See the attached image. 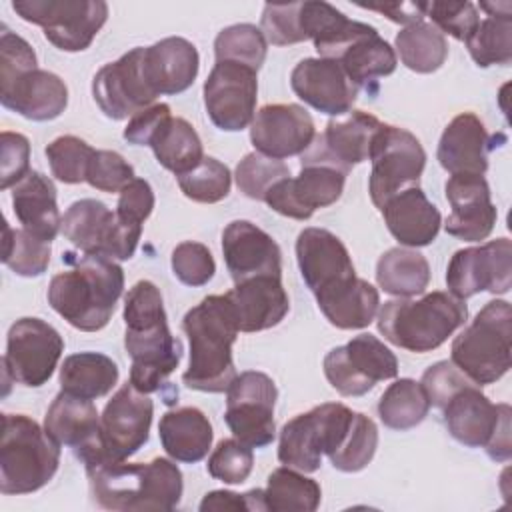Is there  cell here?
Here are the masks:
<instances>
[{
    "mask_svg": "<svg viewBox=\"0 0 512 512\" xmlns=\"http://www.w3.org/2000/svg\"><path fill=\"white\" fill-rule=\"evenodd\" d=\"M376 282L386 294L412 298L428 288L430 264L418 250L396 246L378 258Z\"/></svg>",
    "mask_w": 512,
    "mask_h": 512,
    "instance_id": "8d00e7d4",
    "label": "cell"
},
{
    "mask_svg": "<svg viewBox=\"0 0 512 512\" xmlns=\"http://www.w3.org/2000/svg\"><path fill=\"white\" fill-rule=\"evenodd\" d=\"M222 254L234 284L256 276H282L280 246L248 220H232L224 228Z\"/></svg>",
    "mask_w": 512,
    "mask_h": 512,
    "instance_id": "d4e9b609",
    "label": "cell"
},
{
    "mask_svg": "<svg viewBox=\"0 0 512 512\" xmlns=\"http://www.w3.org/2000/svg\"><path fill=\"white\" fill-rule=\"evenodd\" d=\"M424 16H428L442 34H450L452 38L466 42L468 36L474 32V28L480 22L478 8L464 0V2H420Z\"/></svg>",
    "mask_w": 512,
    "mask_h": 512,
    "instance_id": "816d5d0a",
    "label": "cell"
},
{
    "mask_svg": "<svg viewBox=\"0 0 512 512\" xmlns=\"http://www.w3.org/2000/svg\"><path fill=\"white\" fill-rule=\"evenodd\" d=\"M450 294L466 300L482 290L506 294L512 286V244L508 238H496L482 246H470L454 252L446 268Z\"/></svg>",
    "mask_w": 512,
    "mask_h": 512,
    "instance_id": "e0dca14e",
    "label": "cell"
},
{
    "mask_svg": "<svg viewBox=\"0 0 512 512\" xmlns=\"http://www.w3.org/2000/svg\"><path fill=\"white\" fill-rule=\"evenodd\" d=\"M12 208L22 228L46 242H52L62 228L54 182L36 170L12 186Z\"/></svg>",
    "mask_w": 512,
    "mask_h": 512,
    "instance_id": "d6a6232c",
    "label": "cell"
},
{
    "mask_svg": "<svg viewBox=\"0 0 512 512\" xmlns=\"http://www.w3.org/2000/svg\"><path fill=\"white\" fill-rule=\"evenodd\" d=\"M354 412L340 404L328 402L294 416L280 430L278 460L300 472H316L322 456H330L342 442Z\"/></svg>",
    "mask_w": 512,
    "mask_h": 512,
    "instance_id": "9c48e42d",
    "label": "cell"
},
{
    "mask_svg": "<svg viewBox=\"0 0 512 512\" xmlns=\"http://www.w3.org/2000/svg\"><path fill=\"white\" fill-rule=\"evenodd\" d=\"M304 284L326 320L340 330L366 328L378 314V290L356 276L344 242L324 228H304L296 240Z\"/></svg>",
    "mask_w": 512,
    "mask_h": 512,
    "instance_id": "6da1fadb",
    "label": "cell"
},
{
    "mask_svg": "<svg viewBox=\"0 0 512 512\" xmlns=\"http://www.w3.org/2000/svg\"><path fill=\"white\" fill-rule=\"evenodd\" d=\"M300 166V174L274 184L264 202L282 216L308 220L318 208H326L342 196L348 174L326 164Z\"/></svg>",
    "mask_w": 512,
    "mask_h": 512,
    "instance_id": "44dd1931",
    "label": "cell"
},
{
    "mask_svg": "<svg viewBox=\"0 0 512 512\" xmlns=\"http://www.w3.org/2000/svg\"><path fill=\"white\" fill-rule=\"evenodd\" d=\"M116 212L104 202L94 198H82L70 204L62 216L64 236L84 254L106 256L112 240Z\"/></svg>",
    "mask_w": 512,
    "mask_h": 512,
    "instance_id": "e575fe53",
    "label": "cell"
},
{
    "mask_svg": "<svg viewBox=\"0 0 512 512\" xmlns=\"http://www.w3.org/2000/svg\"><path fill=\"white\" fill-rule=\"evenodd\" d=\"M350 82L356 88H370L378 78L390 76L396 70V52L394 48L378 34V30H370L352 42L336 60Z\"/></svg>",
    "mask_w": 512,
    "mask_h": 512,
    "instance_id": "74e56055",
    "label": "cell"
},
{
    "mask_svg": "<svg viewBox=\"0 0 512 512\" xmlns=\"http://www.w3.org/2000/svg\"><path fill=\"white\" fill-rule=\"evenodd\" d=\"M92 96L98 108L112 120L132 118L152 106L158 94L144 72V48H132L116 62L104 64L94 74Z\"/></svg>",
    "mask_w": 512,
    "mask_h": 512,
    "instance_id": "2e32d148",
    "label": "cell"
},
{
    "mask_svg": "<svg viewBox=\"0 0 512 512\" xmlns=\"http://www.w3.org/2000/svg\"><path fill=\"white\" fill-rule=\"evenodd\" d=\"M300 26L306 40L314 42L320 58L338 60V56L374 26L350 20L328 2H302Z\"/></svg>",
    "mask_w": 512,
    "mask_h": 512,
    "instance_id": "1f68e13d",
    "label": "cell"
},
{
    "mask_svg": "<svg viewBox=\"0 0 512 512\" xmlns=\"http://www.w3.org/2000/svg\"><path fill=\"white\" fill-rule=\"evenodd\" d=\"M0 188L16 186L30 172V142L18 132L4 130L0 136Z\"/></svg>",
    "mask_w": 512,
    "mask_h": 512,
    "instance_id": "680465c9",
    "label": "cell"
},
{
    "mask_svg": "<svg viewBox=\"0 0 512 512\" xmlns=\"http://www.w3.org/2000/svg\"><path fill=\"white\" fill-rule=\"evenodd\" d=\"M254 466L252 448L238 438L220 440L208 458V474L224 484H242Z\"/></svg>",
    "mask_w": 512,
    "mask_h": 512,
    "instance_id": "f907efd6",
    "label": "cell"
},
{
    "mask_svg": "<svg viewBox=\"0 0 512 512\" xmlns=\"http://www.w3.org/2000/svg\"><path fill=\"white\" fill-rule=\"evenodd\" d=\"M472 60L488 68L506 66L512 60V16H486L466 40Z\"/></svg>",
    "mask_w": 512,
    "mask_h": 512,
    "instance_id": "7bdbcfd3",
    "label": "cell"
},
{
    "mask_svg": "<svg viewBox=\"0 0 512 512\" xmlns=\"http://www.w3.org/2000/svg\"><path fill=\"white\" fill-rule=\"evenodd\" d=\"M430 406H436L442 410V406L462 388L474 384L464 372H460L452 362L448 360H440L436 364H432L420 380Z\"/></svg>",
    "mask_w": 512,
    "mask_h": 512,
    "instance_id": "6f0895ef",
    "label": "cell"
},
{
    "mask_svg": "<svg viewBox=\"0 0 512 512\" xmlns=\"http://www.w3.org/2000/svg\"><path fill=\"white\" fill-rule=\"evenodd\" d=\"M60 464V444L24 414H2L0 492L30 494L46 486Z\"/></svg>",
    "mask_w": 512,
    "mask_h": 512,
    "instance_id": "52a82bcc",
    "label": "cell"
},
{
    "mask_svg": "<svg viewBox=\"0 0 512 512\" xmlns=\"http://www.w3.org/2000/svg\"><path fill=\"white\" fill-rule=\"evenodd\" d=\"M300 4L302 2L264 4L260 30L266 42L274 46H288L306 40L300 26Z\"/></svg>",
    "mask_w": 512,
    "mask_h": 512,
    "instance_id": "db71d44e",
    "label": "cell"
},
{
    "mask_svg": "<svg viewBox=\"0 0 512 512\" xmlns=\"http://www.w3.org/2000/svg\"><path fill=\"white\" fill-rule=\"evenodd\" d=\"M324 376L342 396H364L378 382L398 376V360L374 334H358L324 356Z\"/></svg>",
    "mask_w": 512,
    "mask_h": 512,
    "instance_id": "4fadbf2b",
    "label": "cell"
},
{
    "mask_svg": "<svg viewBox=\"0 0 512 512\" xmlns=\"http://www.w3.org/2000/svg\"><path fill=\"white\" fill-rule=\"evenodd\" d=\"M170 106L168 104H152L138 114H134L126 128H124V140L136 146H150L154 134L160 130V126L170 118Z\"/></svg>",
    "mask_w": 512,
    "mask_h": 512,
    "instance_id": "94428289",
    "label": "cell"
},
{
    "mask_svg": "<svg viewBox=\"0 0 512 512\" xmlns=\"http://www.w3.org/2000/svg\"><path fill=\"white\" fill-rule=\"evenodd\" d=\"M208 510H216V512H252V510H266L264 504V490L262 488H254L250 492L244 494H236L230 490H212L208 492L202 502H200V512H208Z\"/></svg>",
    "mask_w": 512,
    "mask_h": 512,
    "instance_id": "6125c7cd",
    "label": "cell"
},
{
    "mask_svg": "<svg viewBox=\"0 0 512 512\" xmlns=\"http://www.w3.org/2000/svg\"><path fill=\"white\" fill-rule=\"evenodd\" d=\"M320 498V484L290 466L276 468L264 488V504L272 512H314Z\"/></svg>",
    "mask_w": 512,
    "mask_h": 512,
    "instance_id": "60d3db41",
    "label": "cell"
},
{
    "mask_svg": "<svg viewBox=\"0 0 512 512\" xmlns=\"http://www.w3.org/2000/svg\"><path fill=\"white\" fill-rule=\"evenodd\" d=\"M134 180V168L114 150H96L88 166L86 182L100 192H120Z\"/></svg>",
    "mask_w": 512,
    "mask_h": 512,
    "instance_id": "11a10c76",
    "label": "cell"
},
{
    "mask_svg": "<svg viewBox=\"0 0 512 512\" xmlns=\"http://www.w3.org/2000/svg\"><path fill=\"white\" fill-rule=\"evenodd\" d=\"M268 42L254 24H232L218 32L214 40L216 62H236L258 72L266 60Z\"/></svg>",
    "mask_w": 512,
    "mask_h": 512,
    "instance_id": "bcb514c9",
    "label": "cell"
},
{
    "mask_svg": "<svg viewBox=\"0 0 512 512\" xmlns=\"http://www.w3.org/2000/svg\"><path fill=\"white\" fill-rule=\"evenodd\" d=\"M64 352V340L40 318H20L8 330L2 358L4 378L30 388L46 384Z\"/></svg>",
    "mask_w": 512,
    "mask_h": 512,
    "instance_id": "5bb4252c",
    "label": "cell"
},
{
    "mask_svg": "<svg viewBox=\"0 0 512 512\" xmlns=\"http://www.w3.org/2000/svg\"><path fill=\"white\" fill-rule=\"evenodd\" d=\"M452 364L474 384L500 380L512 364V308L506 300H490L454 338Z\"/></svg>",
    "mask_w": 512,
    "mask_h": 512,
    "instance_id": "ba28073f",
    "label": "cell"
},
{
    "mask_svg": "<svg viewBox=\"0 0 512 512\" xmlns=\"http://www.w3.org/2000/svg\"><path fill=\"white\" fill-rule=\"evenodd\" d=\"M430 410V400L420 382L400 378L390 384L378 400V416L386 428L410 430L418 426Z\"/></svg>",
    "mask_w": 512,
    "mask_h": 512,
    "instance_id": "b9f144b4",
    "label": "cell"
},
{
    "mask_svg": "<svg viewBox=\"0 0 512 512\" xmlns=\"http://www.w3.org/2000/svg\"><path fill=\"white\" fill-rule=\"evenodd\" d=\"M508 412V404H492L478 384L458 390L442 406L446 430L468 448H486Z\"/></svg>",
    "mask_w": 512,
    "mask_h": 512,
    "instance_id": "484cf974",
    "label": "cell"
},
{
    "mask_svg": "<svg viewBox=\"0 0 512 512\" xmlns=\"http://www.w3.org/2000/svg\"><path fill=\"white\" fill-rule=\"evenodd\" d=\"M162 448L176 462H200L212 446V424L208 416L194 408L182 406L168 410L158 424Z\"/></svg>",
    "mask_w": 512,
    "mask_h": 512,
    "instance_id": "836d02e7",
    "label": "cell"
},
{
    "mask_svg": "<svg viewBox=\"0 0 512 512\" xmlns=\"http://www.w3.org/2000/svg\"><path fill=\"white\" fill-rule=\"evenodd\" d=\"M36 54L32 46L18 34L2 28L0 34V88L8 86L22 74L36 70Z\"/></svg>",
    "mask_w": 512,
    "mask_h": 512,
    "instance_id": "9f6ffc18",
    "label": "cell"
},
{
    "mask_svg": "<svg viewBox=\"0 0 512 512\" xmlns=\"http://www.w3.org/2000/svg\"><path fill=\"white\" fill-rule=\"evenodd\" d=\"M182 328L190 342V360L182 382L198 392H226L236 378L232 346L240 332L226 294L206 296L190 308Z\"/></svg>",
    "mask_w": 512,
    "mask_h": 512,
    "instance_id": "3957f363",
    "label": "cell"
},
{
    "mask_svg": "<svg viewBox=\"0 0 512 512\" xmlns=\"http://www.w3.org/2000/svg\"><path fill=\"white\" fill-rule=\"evenodd\" d=\"M358 6L378 12V14H384L388 20L402 24V26H412V24L424 20L420 2H384V4H358Z\"/></svg>",
    "mask_w": 512,
    "mask_h": 512,
    "instance_id": "be15d7a7",
    "label": "cell"
},
{
    "mask_svg": "<svg viewBox=\"0 0 512 512\" xmlns=\"http://www.w3.org/2000/svg\"><path fill=\"white\" fill-rule=\"evenodd\" d=\"M378 448V428L366 414L354 412L352 422L338 444V448L328 456L332 466L340 472H358L366 468Z\"/></svg>",
    "mask_w": 512,
    "mask_h": 512,
    "instance_id": "f6af8a7d",
    "label": "cell"
},
{
    "mask_svg": "<svg viewBox=\"0 0 512 512\" xmlns=\"http://www.w3.org/2000/svg\"><path fill=\"white\" fill-rule=\"evenodd\" d=\"M290 176V168L276 158H268L260 152H250L246 154L238 166H236V186L238 190L252 198V200H262L270 192L274 184Z\"/></svg>",
    "mask_w": 512,
    "mask_h": 512,
    "instance_id": "681fc988",
    "label": "cell"
},
{
    "mask_svg": "<svg viewBox=\"0 0 512 512\" xmlns=\"http://www.w3.org/2000/svg\"><path fill=\"white\" fill-rule=\"evenodd\" d=\"M118 376V364L106 354H70L60 366V388L72 396L96 400L116 386Z\"/></svg>",
    "mask_w": 512,
    "mask_h": 512,
    "instance_id": "d590c367",
    "label": "cell"
},
{
    "mask_svg": "<svg viewBox=\"0 0 512 512\" xmlns=\"http://www.w3.org/2000/svg\"><path fill=\"white\" fill-rule=\"evenodd\" d=\"M226 298L240 332H262L284 320L290 310L282 276H256L234 284Z\"/></svg>",
    "mask_w": 512,
    "mask_h": 512,
    "instance_id": "4316f807",
    "label": "cell"
},
{
    "mask_svg": "<svg viewBox=\"0 0 512 512\" xmlns=\"http://www.w3.org/2000/svg\"><path fill=\"white\" fill-rule=\"evenodd\" d=\"M44 428L60 446L72 448L86 470L108 462L100 416L92 400L62 390L46 410Z\"/></svg>",
    "mask_w": 512,
    "mask_h": 512,
    "instance_id": "d6986e66",
    "label": "cell"
},
{
    "mask_svg": "<svg viewBox=\"0 0 512 512\" xmlns=\"http://www.w3.org/2000/svg\"><path fill=\"white\" fill-rule=\"evenodd\" d=\"M368 160L372 162L368 192L372 204L380 210L398 192L418 186L426 166V152L412 132L384 124Z\"/></svg>",
    "mask_w": 512,
    "mask_h": 512,
    "instance_id": "8fae6325",
    "label": "cell"
},
{
    "mask_svg": "<svg viewBox=\"0 0 512 512\" xmlns=\"http://www.w3.org/2000/svg\"><path fill=\"white\" fill-rule=\"evenodd\" d=\"M154 210V192L152 186L144 178H134L120 190V198L116 204V214L142 224Z\"/></svg>",
    "mask_w": 512,
    "mask_h": 512,
    "instance_id": "91938a15",
    "label": "cell"
},
{
    "mask_svg": "<svg viewBox=\"0 0 512 512\" xmlns=\"http://www.w3.org/2000/svg\"><path fill=\"white\" fill-rule=\"evenodd\" d=\"M388 232L406 248L428 246L436 240L442 216L420 186L406 188L380 208Z\"/></svg>",
    "mask_w": 512,
    "mask_h": 512,
    "instance_id": "f546056e",
    "label": "cell"
},
{
    "mask_svg": "<svg viewBox=\"0 0 512 512\" xmlns=\"http://www.w3.org/2000/svg\"><path fill=\"white\" fill-rule=\"evenodd\" d=\"M256 94V70L236 62H216L204 82L206 114L220 130H244L254 120Z\"/></svg>",
    "mask_w": 512,
    "mask_h": 512,
    "instance_id": "ac0fdd59",
    "label": "cell"
},
{
    "mask_svg": "<svg viewBox=\"0 0 512 512\" xmlns=\"http://www.w3.org/2000/svg\"><path fill=\"white\" fill-rule=\"evenodd\" d=\"M394 44L402 64L418 74L436 72L448 58V42L444 34L424 20L404 26L396 34Z\"/></svg>",
    "mask_w": 512,
    "mask_h": 512,
    "instance_id": "ab89813d",
    "label": "cell"
},
{
    "mask_svg": "<svg viewBox=\"0 0 512 512\" xmlns=\"http://www.w3.org/2000/svg\"><path fill=\"white\" fill-rule=\"evenodd\" d=\"M2 262L18 276H40L50 264V242L30 234L24 228L14 230L8 226V222H4Z\"/></svg>",
    "mask_w": 512,
    "mask_h": 512,
    "instance_id": "ee69618b",
    "label": "cell"
},
{
    "mask_svg": "<svg viewBox=\"0 0 512 512\" xmlns=\"http://www.w3.org/2000/svg\"><path fill=\"white\" fill-rule=\"evenodd\" d=\"M198 66V50L186 38L168 36L144 48V72L158 96L188 90L196 80Z\"/></svg>",
    "mask_w": 512,
    "mask_h": 512,
    "instance_id": "4dcf8cb0",
    "label": "cell"
},
{
    "mask_svg": "<svg viewBox=\"0 0 512 512\" xmlns=\"http://www.w3.org/2000/svg\"><path fill=\"white\" fill-rule=\"evenodd\" d=\"M446 200L450 202V216L444 222V230L466 242H480L494 230L498 212L490 198V186L484 176L454 174L448 178Z\"/></svg>",
    "mask_w": 512,
    "mask_h": 512,
    "instance_id": "603a6c76",
    "label": "cell"
},
{
    "mask_svg": "<svg viewBox=\"0 0 512 512\" xmlns=\"http://www.w3.org/2000/svg\"><path fill=\"white\" fill-rule=\"evenodd\" d=\"M94 148L78 136L66 134L54 138L46 146V158L52 170V176L64 184L86 182L88 166L94 156Z\"/></svg>",
    "mask_w": 512,
    "mask_h": 512,
    "instance_id": "c3c4849f",
    "label": "cell"
},
{
    "mask_svg": "<svg viewBox=\"0 0 512 512\" xmlns=\"http://www.w3.org/2000/svg\"><path fill=\"white\" fill-rule=\"evenodd\" d=\"M314 136V120L300 104H266L250 124V142L256 152L276 160L300 156Z\"/></svg>",
    "mask_w": 512,
    "mask_h": 512,
    "instance_id": "7402d4cb",
    "label": "cell"
},
{
    "mask_svg": "<svg viewBox=\"0 0 512 512\" xmlns=\"http://www.w3.org/2000/svg\"><path fill=\"white\" fill-rule=\"evenodd\" d=\"M278 390L274 380L258 370L236 374L226 390L224 420L240 442L250 448H264L276 436L274 406Z\"/></svg>",
    "mask_w": 512,
    "mask_h": 512,
    "instance_id": "7c38bea8",
    "label": "cell"
},
{
    "mask_svg": "<svg viewBox=\"0 0 512 512\" xmlns=\"http://www.w3.org/2000/svg\"><path fill=\"white\" fill-rule=\"evenodd\" d=\"M4 108L34 120L46 122L58 118L68 106V88L60 76L48 70H30L0 88Z\"/></svg>",
    "mask_w": 512,
    "mask_h": 512,
    "instance_id": "f1b7e54d",
    "label": "cell"
},
{
    "mask_svg": "<svg viewBox=\"0 0 512 512\" xmlns=\"http://www.w3.org/2000/svg\"><path fill=\"white\" fill-rule=\"evenodd\" d=\"M86 474L94 502L106 510H174L184 490L180 468L160 456L146 464L106 462Z\"/></svg>",
    "mask_w": 512,
    "mask_h": 512,
    "instance_id": "5b68a950",
    "label": "cell"
},
{
    "mask_svg": "<svg viewBox=\"0 0 512 512\" xmlns=\"http://www.w3.org/2000/svg\"><path fill=\"white\" fill-rule=\"evenodd\" d=\"M468 318L464 300L450 292L422 298H396L378 308V330L394 346L408 352H430L442 346Z\"/></svg>",
    "mask_w": 512,
    "mask_h": 512,
    "instance_id": "8992f818",
    "label": "cell"
},
{
    "mask_svg": "<svg viewBox=\"0 0 512 512\" xmlns=\"http://www.w3.org/2000/svg\"><path fill=\"white\" fill-rule=\"evenodd\" d=\"M494 136H490L482 120L464 112L450 120L438 142L440 166L454 174H476L484 176L488 170V152L494 148Z\"/></svg>",
    "mask_w": 512,
    "mask_h": 512,
    "instance_id": "83f0119b",
    "label": "cell"
},
{
    "mask_svg": "<svg viewBox=\"0 0 512 512\" xmlns=\"http://www.w3.org/2000/svg\"><path fill=\"white\" fill-rule=\"evenodd\" d=\"M290 86L308 106L336 118L348 114L358 96V88L350 82L342 66L336 60L320 56L300 60L290 74Z\"/></svg>",
    "mask_w": 512,
    "mask_h": 512,
    "instance_id": "cb8c5ba5",
    "label": "cell"
},
{
    "mask_svg": "<svg viewBox=\"0 0 512 512\" xmlns=\"http://www.w3.org/2000/svg\"><path fill=\"white\" fill-rule=\"evenodd\" d=\"M150 148L160 166L182 176L196 168L202 158V140L194 126L184 118L170 116L154 134Z\"/></svg>",
    "mask_w": 512,
    "mask_h": 512,
    "instance_id": "f35d334b",
    "label": "cell"
},
{
    "mask_svg": "<svg viewBox=\"0 0 512 512\" xmlns=\"http://www.w3.org/2000/svg\"><path fill=\"white\" fill-rule=\"evenodd\" d=\"M12 10L64 52L86 50L108 18L104 0H14Z\"/></svg>",
    "mask_w": 512,
    "mask_h": 512,
    "instance_id": "30bf717a",
    "label": "cell"
},
{
    "mask_svg": "<svg viewBox=\"0 0 512 512\" xmlns=\"http://www.w3.org/2000/svg\"><path fill=\"white\" fill-rule=\"evenodd\" d=\"M74 268L58 272L48 286V304L82 332L102 330L124 290V272L116 260L84 254Z\"/></svg>",
    "mask_w": 512,
    "mask_h": 512,
    "instance_id": "277c9868",
    "label": "cell"
},
{
    "mask_svg": "<svg viewBox=\"0 0 512 512\" xmlns=\"http://www.w3.org/2000/svg\"><path fill=\"white\" fill-rule=\"evenodd\" d=\"M176 178L182 194L202 204H214L224 200L232 186V174L228 166L212 156H204L196 168Z\"/></svg>",
    "mask_w": 512,
    "mask_h": 512,
    "instance_id": "7dc6e473",
    "label": "cell"
},
{
    "mask_svg": "<svg viewBox=\"0 0 512 512\" xmlns=\"http://www.w3.org/2000/svg\"><path fill=\"white\" fill-rule=\"evenodd\" d=\"M170 264L174 276L186 286H204L216 272V262L208 246L192 240L180 242L172 250Z\"/></svg>",
    "mask_w": 512,
    "mask_h": 512,
    "instance_id": "f5cc1de1",
    "label": "cell"
},
{
    "mask_svg": "<svg viewBox=\"0 0 512 512\" xmlns=\"http://www.w3.org/2000/svg\"><path fill=\"white\" fill-rule=\"evenodd\" d=\"M152 400L130 382L120 386L100 416L108 462H122L136 454L150 436Z\"/></svg>",
    "mask_w": 512,
    "mask_h": 512,
    "instance_id": "ffe728a7",
    "label": "cell"
},
{
    "mask_svg": "<svg viewBox=\"0 0 512 512\" xmlns=\"http://www.w3.org/2000/svg\"><path fill=\"white\" fill-rule=\"evenodd\" d=\"M384 122L376 116L352 110L326 124L322 134H316L312 144L300 154V164H326L344 174L370 158L372 144Z\"/></svg>",
    "mask_w": 512,
    "mask_h": 512,
    "instance_id": "9a60e30c",
    "label": "cell"
},
{
    "mask_svg": "<svg viewBox=\"0 0 512 512\" xmlns=\"http://www.w3.org/2000/svg\"><path fill=\"white\" fill-rule=\"evenodd\" d=\"M480 10H484L486 16H512L510 2H480Z\"/></svg>",
    "mask_w": 512,
    "mask_h": 512,
    "instance_id": "e7e4bbea",
    "label": "cell"
},
{
    "mask_svg": "<svg viewBox=\"0 0 512 512\" xmlns=\"http://www.w3.org/2000/svg\"><path fill=\"white\" fill-rule=\"evenodd\" d=\"M124 348L132 360L130 384L156 392L178 368L182 342L170 334L162 294L150 280L136 282L124 298Z\"/></svg>",
    "mask_w": 512,
    "mask_h": 512,
    "instance_id": "7a4b0ae2",
    "label": "cell"
}]
</instances>
